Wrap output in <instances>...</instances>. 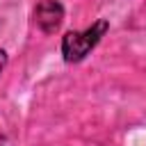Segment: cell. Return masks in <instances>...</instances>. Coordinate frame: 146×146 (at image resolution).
<instances>
[{
    "mask_svg": "<svg viewBox=\"0 0 146 146\" xmlns=\"http://www.w3.org/2000/svg\"><path fill=\"white\" fill-rule=\"evenodd\" d=\"M110 23L105 18H98L96 23H91L87 30H71L62 36V57L68 64H78L82 62L96 46L98 41L105 36Z\"/></svg>",
    "mask_w": 146,
    "mask_h": 146,
    "instance_id": "1",
    "label": "cell"
},
{
    "mask_svg": "<svg viewBox=\"0 0 146 146\" xmlns=\"http://www.w3.org/2000/svg\"><path fill=\"white\" fill-rule=\"evenodd\" d=\"M34 23L43 34H55L64 23V7L57 0H41L34 7Z\"/></svg>",
    "mask_w": 146,
    "mask_h": 146,
    "instance_id": "2",
    "label": "cell"
},
{
    "mask_svg": "<svg viewBox=\"0 0 146 146\" xmlns=\"http://www.w3.org/2000/svg\"><path fill=\"white\" fill-rule=\"evenodd\" d=\"M5 66H7V52H5V50H0V73L5 71Z\"/></svg>",
    "mask_w": 146,
    "mask_h": 146,
    "instance_id": "3",
    "label": "cell"
}]
</instances>
